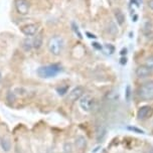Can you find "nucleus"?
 I'll list each match as a JSON object with an SVG mask.
<instances>
[{"label":"nucleus","instance_id":"1","mask_svg":"<svg viewBox=\"0 0 153 153\" xmlns=\"http://www.w3.org/2000/svg\"><path fill=\"white\" fill-rule=\"evenodd\" d=\"M65 48V40L59 35H53L48 42V51L53 56H59Z\"/></svg>","mask_w":153,"mask_h":153},{"label":"nucleus","instance_id":"2","mask_svg":"<svg viewBox=\"0 0 153 153\" xmlns=\"http://www.w3.org/2000/svg\"><path fill=\"white\" fill-rule=\"evenodd\" d=\"M62 71V68L59 65L57 64H53V65H48L40 67L37 70V75L38 76L42 79H50L56 76L57 74Z\"/></svg>","mask_w":153,"mask_h":153},{"label":"nucleus","instance_id":"3","mask_svg":"<svg viewBox=\"0 0 153 153\" xmlns=\"http://www.w3.org/2000/svg\"><path fill=\"white\" fill-rule=\"evenodd\" d=\"M138 95L141 100L150 101L153 100V81H149L144 83L139 88Z\"/></svg>","mask_w":153,"mask_h":153},{"label":"nucleus","instance_id":"4","mask_svg":"<svg viewBox=\"0 0 153 153\" xmlns=\"http://www.w3.org/2000/svg\"><path fill=\"white\" fill-rule=\"evenodd\" d=\"M80 107L85 112H91L95 107V99L91 95H84L80 99Z\"/></svg>","mask_w":153,"mask_h":153},{"label":"nucleus","instance_id":"5","mask_svg":"<svg viewBox=\"0 0 153 153\" xmlns=\"http://www.w3.org/2000/svg\"><path fill=\"white\" fill-rule=\"evenodd\" d=\"M15 9L18 14L20 15H26L29 12V8H30V4L27 0H15L14 1Z\"/></svg>","mask_w":153,"mask_h":153},{"label":"nucleus","instance_id":"6","mask_svg":"<svg viewBox=\"0 0 153 153\" xmlns=\"http://www.w3.org/2000/svg\"><path fill=\"white\" fill-rule=\"evenodd\" d=\"M85 89L83 87H76L75 89H73L70 92L69 96H68V100L71 102H76V100H80L82 97L84 96Z\"/></svg>","mask_w":153,"mask_h":153},{"label":"nucleus","instance_id":"7","mask_svg":"<svg viewBox=\"0 0 153 153\" xmlns=\"http://www.w3.org/2000/svg\"><path fill=\"white\" fill-rule=\"evenodd\" d=\"M37 29H38V26L36 24L29 23V24H26V25H23L20 28V30L24 35H26V36H32V35L36 34Z\"/></svg>","mask_w":153,"mask_h":153},{"label":"nucleus","instance_id":"8","mask_svg":"<svg viewBox=\"0 0 153 153\" xmlns=\"http://www.w3.org/2000/svg\"><path fill=\"white\" fill-rule=\"evenodd\" d=\"M152 108L150 107V106H143V107H141L140 109L138 110L137 112V117L139 119L143 120V119H146L150 117L152 115Z\"/></svg>","mask_w":153,"mask_h":153},{"label":"nucleus","instance_id":"9","mask_svg":"<svg viewBox=\"0 0 153 153\" xmlns=\"http://www.w3.org/2000/svg\"><path fill=\"white\" fill-rule=\"evenodd\" d=\"M151 73H152V71L148 69L146 65H140V67H138L137 70H136V76L140 79L147 78V76H149L151 75Z\"/></svg>","mask_w":153,"mask_h":153},{"label":"nucleus","instance_id":"10","mask_svg":"<svg viewBox=\"0 0 153 153\" xmlns=\"http://www.w3.org/2000/svg\"><path fill=\"white\" fill-rule=\"evenodd\" d=\"M87 145V140L84 136H76L75 139V146L76 149H84Z\"/></svg>","mask_w":153,"mask_h":153},{"label":"nucleus","instance_id":"11","mask_svg":"<svg viewBox=\"0 0 153 153\" xmlns=\"http://www.w3.org/2000/svg\"><path fill=\"white\" fill-rule=\"evenodd\" d=\"M0 146L4 151H9L10 148H11V142L7 137L2 136V137H0Z\"/></svg>","mask_w":153,"mask_h":153},{"label":"nucleus","instance_id":"12","mask_svg":"<svg viewBox=\"0 0 153 153\" xmlns=\"http://www.w3.org/2000/svg\"><path fill=\"white\" fill-rule=\"evenodd\" d=\"M42 33L40 32V33H37L36 35L34 36V38L32 39V43H33V48L35 50H38V48H42Z\"/></svg>","mask_w":153,"mask_h":153},{"label":"nucleus","instance_id":"13","mask_svg":"<svg viewBox=\"0 0 153 153\" xmlns=\"http://www.w3.org/2000/svg\"><path fill=\"white\" fill-rule=\"evenodd\" d=\"M33 48V43H32V39L29 37L24 38L22 40V48L24 50V51H30L31 48Z\"/></svg>","mask_w":153,"mask_h":153},{"label":"nucleus","instance_id":"14","mask_svg":"<svg viewBox=\"0 0 153 153\" xmlns=\"http://www.w3.org/2000/svg\"><path fill=\"white\" fill-rule=\"evenodd\" d=\"M115 18H116L117 23H118L119 25H122V24L125 22V15L120 9L115 10Z\"/></svg>","mask_w":153,"mask_h":153},{"label":"nucleus","instance_id":"15","mask_svg":"<svg viewBox=\"0 0 153 153\" xmlns=\"http://www.w3.org/2000/svg\"><path fill=\"white\" fill-rule=\"evenodd\" d=\"M117 26H116V24H115L113 21H111L110 23H109V26H108V32L110 34L112 35H115L117 33Z\"/></svg>","mask_w":153,"mask_h":153},{"label":"nucleus","instance_id":"16","mask_svg":"<svg viewBox=\"0 0 153 153\" xmlns=\"http://www.w3.org/2000/svg\"><path fill=\"white\" fill-rule=\"evenodd\" d=\"M6 100L8 101V102H10V103L15 102L16 96H15V94H14V92H12V91L7 92V94H6Z\"/></svg>","mask_w":153,"mask_h":153},{"label":"nucleus","instance_id":"17","mask_svg":"<svg viewBox=\"0 0 153 153\" xmlns=\"http://www.w3.org/2000/svg\"><path fill=\"white\" fill-rule=\"evenodd\" d=\"M64 153H73V144L65 142L64 145Z\"/></svg>","mask_w":153,"mask_h":153},{"label":"nucleus","instance_id":"18","mask_svg":"<svg viewBox=\"0 0 153 153\" xmlns=\"http://www.w3.org/2000/svg\"><path fill=\"white\" fill-rule=\"evenodd\" d=\"M145 65L148 69L153 71V56H149L145 61Z\"/></svg>","mask_w":153,"mask_h":153},{"label":"nucleus","instance_id":"19","mask_svg":"<svg viewBox=\"0 0 153 153\" xmlns=\"http://www.w3.org/2000/svg\"><path fill=\"white\" fill-rule=\"evenodd\" d=\"M151 30H152V24H151V22L147 21L145 23V25H144V32H145V34H147V31H149V33H150Z\"/></svg>","mask_w":153,"mask_h":153},{"label":"nucleus","instance_id":"20","mask_svg":"<svg viewBox=\"0 0 153 153\" xmlns=\"http://www.w3.org/2000/svg\"><path fill=\"white\" fill-rule=\"evenodd\" d=\"M72 26H73V29H74V31H75V33L78 35V37L79 38H82L83 36H82V33L80 32V30H79V27L78 25H76V23H72Z\"/></svg>","mask_w":153,"mask_h":153},{"label":"nucleus","instance_id":"21","mask_svg":"<svg viewBox=\"0 0 153 153\" xmlns=\"http://www.w3.org/2000/svg\"><path fill=\"white\" fill-rule=\"evenodd\" d=\"M56 92L59 93V95H65V93L68 92V86H65V87H62V88H57L56 89Z\"/></svg>","mask_w":153,"mask_h":153},{"label":"nucleus","instance_id":"22","mask_svg":"<svg viewBox=\"0 0 153 153\" xmlns=\"http://www.w3.org/2000/svg\"><path fill=\"white\" fill-rule=\"evenodd\" d=\"M128 129H129V130H132V131H135V132H137V133H144L142 130L137 129V128H135V127H128Z\"/></svg>","mask_w":153,"mask_h":153},{"label":"nucleus","instance_id":"23","mask_svg":"<svg viewBox=\"0 0 153 153\" xmlns=\"http://www.w3.org/2000/svg\"><path fill=\"white\" fill-rule=\"evenodd\" d=\"M99 43H97V42H93V46L96 48H98V50H102V46L101 45H98Z\"/></svg>","mask_w":153,"mask_h":153},{"label":"nucleus","instance_id":"24","mask_svg":"<svg viewBox=\"0 0 153 153\" xmlns=\"http://www.w3.org/2000/svg\"><path fill=\"white\" fill-rule=\"evenodd\" d=\"M148 7L153 10V0H148Z\"/></svg>","mask_w":153,"mask_h":153},{"label":"nucleus","instance_id":"25","mask_svg":"<svg viewBox=\"0 0 153 153\" xmlns=\"http://www.w3.org/2000/svg\"><path fill=\"white\" fill-rule=\"evenodd\" d=\"M87 35H88V36H89L90 38H96V37H97V36H95L94 34H91L90 32H87Z\"/></svg>","mask_w":153,"mask_h":153},{"label":"nucleus","instance_id":"26","mask_svg":"<svg viewBox=\"0 0 153 153\" xmlns=\"http://www.w3.org/2000/svg\"><path fill=\"white\" fill-rule=\"evenodd\" d=\"M129 91H130V88L129 87H127V100L129 99Z\"/></svg>","mask_w":153,"mask_h":153},{"label":"nucleus","instance_id":"27","mask_svg":"<svg viewBox=\"0 0 153 153\" xmlns=\"http://www.w3.org/2000/svg\"><path fill=\"white\" fill-rule=\"evenodd\" d=\"M146 153H153V148L148 149V150H147V152H146Z\"/></svg>","mask_w":153,"mask_h":153},{"label":"nucleus","instance_id":"28","mask_svg":"<svg viewBox=\"0 0 153 153\" xmlns=\"http://www.w3.org/2000/svg\"><path fill=\"white\" fill-rule=\"evenodd\" d=\"M0 81H1V74H0Z\"/></svg>","mask_w":153,"mask_h":153}]
</instances>
